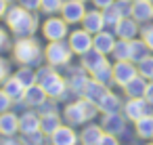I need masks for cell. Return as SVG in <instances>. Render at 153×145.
Returning a JSON list of instances; mask_svg holds the SVG:
<instances>
[{"label": "cell", "mask_w": 153, "mask_h": 145, "mask_svg": "<svg viewBox=\"0 0 153 145\" xmlns=\"http://www.w3.org/2000/svg\"><path fill=\"white\" fill-rule=\"evenodd\" d=\"M124 111H126V116H128L130 120L136 122L138 118L147 116V101H145V99H130V101L126 103Z\"/></svg>", "instance_id": "cell-18"}, {"label": "cell", "mask_w": 153, "mask_h": 145, "mask_svg": "<svg viewBox=\"0 0 153 145\" xmlns=\"http://www.w3.org/2000/svg\"><path fill=\"white\" fill-rule=\"evenodd\" d=\"M97 107H99L103 114H115L117 107H120V99H117L115 95H111V93H105V97L99 101Z\"/></svg>", "instance_id": "cell-28"}, {"label": "cell", "mask_w": 153, "mask_h": 145, "mask_svg": "<svg viewBox=\"0 0 153 145\" xmlns=\"http://www.w3.org/2000/svg\"><path fill=\"white\" fill-rule=\"evenodd\" d=\"M13 101H19V99H23V95H25V86L17 80V76H13V78H7V82H4V88H2Z\"/></svg>", "instance_id": "cell-21"}, {"label": "cell", "mask_w": 153, "mask_h": 145, "mask_svg": "<svg viewBox=\"0 0 153 145\" xmlns=\"http://www.w3.org/2000/svg\"><path fill=\"white\" fill-rule=\"evenodd\" d=\"M136 70L143 78H153V57H145L143 61H138Z\"/></svg>", "instance_id": "cell-34"}, {"label": "cell", "mask_w": 153, "mask_h": 145, "mask_svg": "<svg viewBox=\"0 0 153 145\" xmlns=\"http://www.w3.org/2000/svg\"><path fill=\"white\" fill-rule=\"evenodd\" d=\"M51 141H53V145H76L78 137H76V132L69 126H59L51 135Z\"/></svg>", "instance_id": "cell-13"}, {"label": "cell", "mask_w": 153, "mask_h": 145, "mask_svg": "<svg viewBox=\"0 0 153 145\" xmlns=\"http://www.w3.org/2000/svg\"><path fill=\"white\" fill-rule=\"evenodd\" d=\"M126 95L130 97V99H140L143 95H145V88H147V82H145V78L140 76V78H134V80H130L126 86Z\"/></svg>", "instance_id": "cell-24"}, {"label": "cell", "mask_w": 153, "mask_h": 145, "mask_svg": "<svg viewBox=\"0 0 153 145\" xmlns=\"http://www.w3.org/2000/svg\"><path fill=\"white\" fill-rule=\"evenodd\" d=\"M7 23H9V28H11L17 36H32V34L36 32V25H38L36 17H34L27 9H23V7L11 9V11L7 13Z\"/></svg>", "instance_id": "cell-1"}, {"label": "cell", "mask_w": 153, "mask_h": 145, "mask_svg": "<svg viewBox=\"0 0 153 145\" xmlns=\"http://www.w3.org/2000/svg\"><path fill=\"white\" fill-rule=\"evenodd\" d=\"M143 42L149 46V51H153V25L143 30Z\"/></svg>", "instance_id": "cell-39"}, {"label": "cell", "mask_w": 153, "mask_h": 145, "mask_svg": "<svg viewBox=\"0 0 153 145\" xmlns=\"http://www.w3.org/2000/svg\"><path fill=\"white\" fill-rule=\"evenodd\" d=\"M82 25H84V30L90 32V34H99V32H103V25H105L103 13H99V11H90V13H86L84 19H82Z\"/></svg>", "instance_id": "cell-12"}, {"label": "cell", "mask_w": 153, "mask_h": 145, "mask_svg": "<svg viewBox=\"0 0 153 145\" xmlns=\"http://www.w3.org/2000/svg\"><path fill=\"white\" fill-rule=\"evenodd\" d=\"M101 128H103L105 132H109V135H113V132L117 135V132L124 130V120H122V116H117V111H115V114H105Z\"/></svg>", "instance_id": "cell-20"}, {"label": "cell", "mask_w": 153, "mask_h": 145, "mask_svg": "<svg viewBox=\"0 0 153 145\" xmlns=\"http://www.w3.org/2000/svg\"><path fill=\"white\" fill-rule=\"evenodd\" d=\"M99 145H117V139H115L113 135H109V132H105V135L101 137V141H99Z\"/></svg>", "instance_id": "cell-41"}, {"label": "cell", "mask_w": 153, "mask_h": 145, "mask_svg": "<svg viewBox=\"0 0 153 145\" xmlns=\"http://www.w3.org/2000/svg\"><path fill=\"white\" fill-rule=\"evenodd\" d=\"M92 2L97 4V9H103L105 11V9H109L113 4V0H92Z\"/></svg>", "instance_id": "cell-43"}, {"label": "cell", "mask_w": 153, "mask_h": 145, "mask_svg": "<svg viewBox=\"0 0 153 145\" xmlns=\"http://www.w3.org/2000/svg\"><path fill=\"white\" fill-rule=\"evenodd\" d=\"M42 32H44V36L51 40V42H55V40H63L65 36H67V21L65 19H48L44 25H42Z\"/></svg>", "instance_id": "cell-8"}, {"label": "cell", "mask_w": 153, "mask_h": 145, "mask_svg": "<svg viewBox=\"0 0 153 145\" xmlns=\"http://www.w3.org/2000/svg\"><path fill=\"white\" fill-rule=\"evenodd\" d=\"M42 137H44V132L42 130H36V132L23 135V143H27V145H40L42 143Z\"/></svg>", "instance_id": "cell-37"}, {"label": "cell", "mask_w": 153, "mask_h": 145, "mask_svg": "<svg viewBox=\"0 0 153 145\" xmlns=\"http://www.w3.org/2000/svg\"><path fill=\"white\" fill-rule=\"evenodd\" d=\"M136 32H138V28H136V23H134L130 17H124V19L115 25V34H117L122 40H134Z\"/></svg>", "instance_id": "cell-19"}, {"label": "cell", "mask_w": 153, "mask_h": 145, "mask_svg": "<svg viewBox=\"0 0 153 145\" xmlns=\"http://www.w3.org/2000/svg\"><path fill=\"white\" fill-rule=\"evenodd\" d=\"M0 145H21V143H17V141H13V139H7V141H2Z\"/></svg>", "instance_id": "cell-47"}, {"label": "cell", "mask_w": 153, "mask_h": 145, "mask_svg": "<svg viewBox=\"0 0 153 145\" xmlns=\"http://www.w3.org/2000/svg\"><path fill=\"white\" fill-rule=\"evenodd\" d=\"M113 7L117 9V13L122 17H132V2H130V0H117Z\"/></svg>", "instance_id": "cell-35"}, {"label": "cell", "mask_w": 153, "mask_h": 145, "mask_svg": "<svg viewBox=\"0 0 153 145\" xmlns=\"http://www.w3.org/2000/svg\"><path fill=\"white\" fill-rule=\"evenodd\" d=\"M82 2H84V0H82Z\"/></svg>", "instance_id": "cell-48"}, {"label": "cell", "mask_w": 153, "mask_h": 145, "mask_svg": "<svg viewBox=\"0 0 153 145\" xmlns=\"http://www.w3.org/2000/svg\"><path fill=\"white\" fill-rule=\"evenodd\" d=\"M59 126H61V124H59V116H57L55 111L44 114V116L40 118V130H42L44 135H53Z\"/></svg>", "instance_id": "cell-25"}, {"label": "cell", "mask_w": 153, "mask_h": 145, "mask_svg": "<svg viewBox=\"0 0 153 145\" xmlns=\"http://www.w3.org/2000/svg\"><path fill=\"white\" fill-rule=\"evenodd\" d=\"M7 42H9V36H7V32H4L2 28H0V51L7 46Z\"/></svg>", "instance_id": "cell-45"}, {"label": "cell", "mask_w": 153, "mask_h": 145, "mask_svg": "<svg viewBox=\"0 0 153 145\" xmlns=\"http://www.w3.org/2000/svg\"><path fill=\"white\" fill-rule=\"evenodd\" d=\"M92 76H94V80H99V82H103V84H109V82L113 80V67H111L109 63H103L99 70L92 72Z\"/></svg>", "instance_id": "cell-30"}, {"label": "cell", "mask_w": 153, "mask_h": 145, "mask_svg": "<svg viewBox=\"0 0 153 145\" xmlns=\"http://www.w3.org/2000/svg\"><path fill=\"white\" fill-rule=\"evenodd\" d=\"M23 99H25V103H27V105L38 107V105H44V101H46V93H44V88H42L40 84H32V86H27V88H25Z\"/></svg>", "instance_id": "cell-16"}, {"label": "cell", "mask_w": 153, "mask_h": 145, "mask_svg": "<svg viewBox=\"0 0 153 145\" xmlns=\"http://www.w3.org/2000/svg\"><path fill=\"white\" fill-rule=\"evenodd\" d=\"M92 46H94L97 51H101L103 55L113 53V46H115L113 34H109V32H99V34L92 38Z\"/></svg>", "instance_id": "cell-17"}, {"label": "cell", "mask_w": 153, "mask_h": 145, "mask_svg": "<svg viewBox=\"0 0 153 145\" xmlns=\"http://www.w3.org/2000/svg\"><path fill=\"white\" fill-rule=\"evenodd\" d=\"M151 145H153V143H151Z\"/></svg>", "instance_id": "cell-49"}, {"label": "cell", "mask_w": 153, "mask_h": 145, "mask_svg": "<svg viewBox=\"0 0 153 145\" xmlns=\"http://www.w3.org/2000/svg\"><path fill=\"white\" fill-rule=\"evenodd\" d=\"M132 17L136 21H149V19H153V4H151V0H134Z\"/></svg>", "instance_id": "cell-14"}, {"label": "cell", "mask_w": 153, "mask_h": 145, "mask_svg": "<svg viewBox=\"0 0 153 145\" xmlns=\"http://www.w3.org/2000/svg\"><path fill=\"white\" fill-rule=\"evenodd\" d=\"M105 135V130L97 124H90L82 130V145H99L101 137Z\"/></svg>", "instance_id": "cell-23"}, {"label": "cell", "mask_w": 153, "mask_h": 145, "mask_svg": "<svg viewBox=\"0 0 153 145\" xmlns=\"http://www.w3.org/2000/svg\"><path fill=\"white\" fill-rule=\"evenodd\" d=\"M11 103H13V99L4 93V90H0V114H4V111H9V107H11Z\"/></svg>", "instance_id": "cell-38"}, {"label": "cell", "mask_w": 153, "mask_h": 145, "mask_svg": "<svg viewBox=\"0 0 153 145\" xmlns=\"http://www.w3.org/2000/svg\"><path fill=\"white\" fill-rule=\"evenodd\" d=\"M97 114V105L90 103L88 99H80L71 105L65 107V120L69 124H82V122H88L92 120Z\"/></svg>", "instance_id": "cell-3"}, {"label": "cell", "mask_w": 153, "mask_h": 145, "mask_svg": "<svg viewBox=\"0 0 153 145\" xmlns=\"http://www.w3.org/2000/svg\"><path fill=\"white\" fill-rule=\"evenodd\" d=\"M15 59L23 65H30V63H36L40 59V46L36 40L32 38H21L17 44H15Z\"/></svg>", "instance_id": "cell-4"}, {"label": "cell", "mask_w": 153, "mask_h": 145, "mask_svg": "<svg viewBox=\"0 0 153 145\" xmlns=\"http://www.w3.org/2000/svg\"><path fill=\"white\" fill-rule=\"evenodd\" d=\"M19 2H21L23 9H27V11H36V9L40 7L42 0H19Z\"/></svg>", "instance_id": "cell-40"}, {"label": "cell", "mask_w": 153, "mask_h": 145, "mask_svg": "<svg viewBox=\"0 0 153 145\" xmlns=\"http://www.w3.org/2000/svg\"><path fill=\"white\" fill-rule=\"evenodd\" d=\"M147 53H149V46L143 42V40H130V61L134 63H138V61H143L145 57H147Z\"/></svg>", "instance_id": "cell-26"}, {"label": "cell", "mask_w": 153, "mask_h": 145, "mask_svg": "<svg viewBox=\"0 0 153 145\" xmlns=\"http://www.w3.org/2000/svg\"><path fill=\"white\" fill-rule=\"evenodd\" d=\"M40 7H42L46 13H57V11L63 7V0H42Z\"/></svg>", "instance_id": "cell-36"}, {"label": "cell", "mask_w": 153, "mask_h": 145, "mask_svg": "<svg viewBox=\"0 0 153 145\" xmlns=\"http://www.w3.org/2000/svg\"><path fill=\"white\" fill-rule=\"evenodd\" d=\"M46 59L51 65H65L71 59V49L63 44L61 40H55L46 46Z\"/></svg>", "instance_id": "cell-5"}, {"label": "cell", "mask_w": 153, "mask_h": 145, "mask_svg": "<svg viewBox=\"0 0 153 145\" xmlns=\"http://www.w3.org/2000/svg\"><path fill=\"white\" fill-rule=\"evenodd\" d=\"M7 13V0H0V17Z\"/></svg>", "instance_id": "cell-46"}, {"label": "cell", "mask_w": 153, "mask_h": 145, "mask_svg": "<svg viewBox=\"0 0 153 145\" xmlns=\"http://www.w3.org/2000/svg\"><path fill=\"white\" fill-rule=\"evenodd\" d=\"M143 99L149 103V105H153V82L151 84H147V88H145V95H143Z\"/></svg>", "instance_id": "cell-42"}, {"label": "cell", "mask_w": 153, "mask_h": 145, "mask_svg": "<svg viewBox=\"0 0 153 145\" xmlns=\"http://www.w3.org/2000/svg\"><path fill=\"white\" fill-rule=\"evenodd\" d=\"M105 93H107V88H105V84L103 82H99V80H88V84H86V88H84V99H88L90 103H94V105H99V101L105 97Z\"/></svg>", "instance_id": "cell-11"}, {"label": "cell", "mask_w": 153, "mask_h": 145, "mask_svg": "<svg viewBox=\"0 0 153 145\" xmlns=\"http://www.w3.org/2000/svg\"><path fill=\"white\" fill-rule=\"evenodd\" d=\"M86 84H88V78H86L82 72H76V74L71 76V80H69V86H71V90H74V93H78V95H82V93H84Z\"/></svg>", "instance_id": "cell-31"}, {"label": "cell", "mask_w": 153, "mask_h": 145, "mask_svg": "<svg viewBox=\"0 0 153 145\" xmlns=\"http://www.w3.org/2000/svg\"><path fill=\"white\" fill-rule=\"evenodd\" d=\"M19 130L23 132V135H30V132H36V130H40V118L36 116V114H23L21 118H19Z\"/></svg>", "instance_id": "cell-22"}, {"label": "cell", "mask_w": 153, "mask_h": 145, "mask_svg": "<svg viewBox=\"0 0 153 145\" xmlns=\"http://www.w3.org/2000/svg\"><path fill=\"white\" fill-rule=\"evenodd\" d=\"M7 74H9V65H7V61L0 59V82L7 78Z\"/></svg>", "instance_id": "cell-44"}, {"label": "cell", "mask_w": 153, "mask_h": 145, "mask_svg": "<svg viewBox=\"0 0 153 145\" xmlns=\"http://www.w3.org/2000/svg\"><path fill=\"white\" fill-rule=\"evenodd\" d=\"M136 135L143 137V139H149L153 137V116H143L136 120Z\"/></svg>", "instance_id": "cell-27"}, {"label": "cell", "mask_w": 153, "mask_h": 145, "mask_svg": "<svg viewBox=\"0 0 153 145\" xmlns=\"http://www.w3.org/2000/svg\"><path fill=\"white\" fill-rule=\"evenodd\" d=\"M15 76H17V80H19V82H21V84H23L25 88H27V86H32V84H34V82L38 80V76H36V74H34L32 70H27V67L19 70V72H17Z\"/></svg>", "instance_id": "cell-33"}, {"label": "cell", "mask_w": 153, "mask_h": 145, "mask_svg": "<svg viewBox=\"0 0 153 145\" xmlns=\"http://www.w3.org/2000/svg\"><path fill=\"white\" fill-rule=\"evenodd\" d=\"M136 67L132 65V61H117L113 65V82L120 86H126L130 80L136 78Z\"/></svg>", "instance_id": "cell-6"}, {"label": "cell", "mask_w": 153, "mask_h": 145, "mask_svg": "<svg viewBox=\"0 0 153 145\" xmlns=\"http://www.w3.org/2000/svg\"><path fill=\"white\" fill-rule=\"evenodd\" d=\"M103 63H107L105 61V55L101 53V51H97V49H90V51H86L84 55H82V67L86 70V72H94V70H99Z\"/></svg>", "instance_id": "cell-10"}, {"label": "cell", "mask_w": 153, "mask_h": 145, "mask_svg": "<svg viewBox=\"0 0 153 145\" xmlns=\"http://www.w3.org/2000/svg\"><path fill=\"white\" fill-rule=\"evenodd\" d=\"M69 49L74 53H78V55H84L86 51H90L92 49V36H90V32H86V30L74 32L69 36Z\"/></svg>", "instance_id": "cell-9"}, {"label": "cell", "mask_w": 153, "mask_h": 145, "mask_svg": "<svg viewBox=\"0 0 153 145\" xmlns=\"http://www.w3.org/2000/svg\"><path fill=\"white\" fill-rule=\"evenodd\" d=\"M103 19H105V25H109V28H115V25H117V23H120L124 17H122V15L117 13V9L111 4L109 9H105V13H103Z\"/></svg>", "instance_id": "cell-32"}, {"label": "cell", "mask_w": 153, "mask_h": 145, "mask_svg": "<svg viewBox=\"0 0 153 145\" xmlns=\"http://www.w3.org/2000/svg\"><path fill=\"white\" fill-rule=\"evenodd\" d=\"M61 13H63V19L67 23H78L84 19L86 11H84V2L82 0H65L63 7H61Z\"/></svg>", "instance_id": "cell-7"}, {"label": "cell", "mask_w": 153, "mask_h": 145, "mask_svg": "<svg viewBox=\"0 0 153 145\" xmlns=\"http://www.w3.org/2000/svg\"><path fill=\"white\" fill-rule=\"evenodd\" d=\"M113 55L117 61H130V40H120L113 46Z\"/></svg>", "instance_id": "cell-29"}, {"label": "cell", "mask_w": 153, "mask_h": 145, "mask_svg": "<svg viewBox=\"0 0 153 145\" xmlns=\"http://www.w3.org/2000/svg\"><path fill=\"white\" fill-rule=\"evenodd\" d=\"M38 82H40V86L44 88V93H46L48 97H53V99H59V97H63V93H65V80H63L57 72H53L51 67H42V70L38 72Z\"/></svg>", "instance_id": "cell-2"}, {"label": "cell", "mask_w": 153, "mask_h": 145, "mask_svg": "<svg viewBox=\"0 0 153 145\" xmlns=\"http://www.w3.org/2000/svg\"><path fill=\"white\" fill-rule=\"evenodd\" d=\"M19 130V118L11 111H4V114H0V135H4V137H11Z\"/></svg>", "instance_id": "cell-15"}]
</instances>
